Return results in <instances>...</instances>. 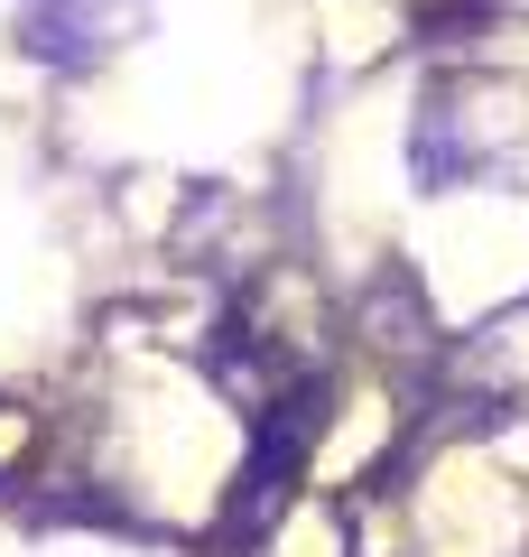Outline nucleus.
Instances as JSON below:
<instances>
[{
	"instance_id": "1",
	"label": "nucleus",
	"mask_w": 529,
	"mask_h": 557,
	"mask_svg": "<svg viewBox=\"0 0 529 557\" xmlns=\"http://www.w3.org/2000/svg\"><path fill=\"white\" fill-rule=\"evenodd\" d=\"M316 428H325V381H288L279 399H260V437H251V456L233 474V502H223V548L233 557H251L270 539V520L288 511L297 474L316 456Z\"/></svg>"
},
{
	"instance_id": "2",
	"label": "nucleus",
	"mask_w": 529,
	"mask_h": 557,
	"mask_svg": "<svg viewBox=\"0 0 529 557\" xmlns=\"http://www.w3.org/2000/svg\"><path fill=\"white\" fill-rule=\"evenodd\" d=\"M492 0H418V38L428 47H455V28H483Z\"/></svg>"
}]
</instances>
